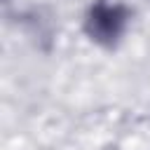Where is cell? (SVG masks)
<instances>
[{
	"mask_svg": "<svg viewBox=\"0 0 150 150\" xmlns=\"http://www.w3.org/2000/svg\"><path fill=\"white\" fill-rule=\"evenodd\" d=\"M127 23H129V12L122 2H115V0L91 2V7L87 9V16H84L87 35L103 47H112L124 35Z\"/></svg>",
	"mask_w": 150,
	"mask_h": 150,
	"instance_id": "obj_1",
	"label": "cell"
}]
</instances>
